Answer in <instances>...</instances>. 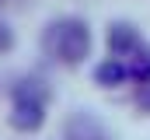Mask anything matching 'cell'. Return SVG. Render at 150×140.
<instances>
[{"label":"cell","mask_w":150,"mask_h":140,"mask_svg":"<svg viewBox=\"0 0 150 140\" xmlns=\"http://www.w3.org/2000/svg\"><path fill=\"white\" fill-rule=\"evenodd\" d=\"M11 46H14V32H11L7 25H0V53H7Z\"/></svg>","instance_id":"obj_8"},{"label":"cell","mask_w":150,"mask_h":140,"mask_svg":"<svg viewBox=\"0 0 150 140\" xmlns=\"http://www.w3.org/2000/svg\"><path fill=\"white\" fill-rule=\"evenodd\" d=\"M108 49H112V56H133L136 49H140V35L136 28H129V25H112L108 28Z\"/></svg>","instance_id":"obj_4"},{"label":"cell","mask_w":150,"mask_h":140,"mask_svg":"<svg viewBox=\"0 0 150 140\" xmlns=\"http://www.w3.org/2000/svg\"><path fill=\"white\" fill-rule=\"evenodd\" d=\"M136 105L150 112V81H140V91H136Z\"/></svg>","instance_id":"obj_7"},{"label":"cell","mask_w":150,"mask_h":140,"mask_svg":"<svg viewBox=\"0 0 150 140\" xmlns=\"http://www.w3.org/2000/svg\"><path fill=\"white\" fill-rule=\"evenodd\" d=\"M129 67V77H136V81H150V49H136L133 53V63H126Z\"/></svg>","instance_id":"obj_6"},{"label":"cell","mask_w":150,"mask_h":140,"mask_svg":"<svg viewBox=\"0 0 150 140\" xmlns=\"http://www.w3.org/2000/svg\"><path fill=\"white\" fill-rule=\"evenodd\" d=\"M63 140H108V130L91 112H77V116H70V123L63 130Z\"/></svg>","instance_id":"obj_3"},{"label":"cell","mask_w":150,"mask_h":140,"mask_svg":"<svg viewBox=\"0 0 150 140\" xmlns=\"http://www.w3.org/2000/svg\"><path fill=\"white\" fill-rule=\"evenodd\" d=\"M42 42H45L49 56H56L59 63L74 67V63H80L91 53V28L80 18H59V21H52L45 28Z\"/></svg>","instance_id":"obj_1"},{"label":"cell","mask_w":150,"mask_h":140,"mask_svg":"<svg viewBox=\"0 0 150 140\" xmlns=\"http://www.w3.org/2000/svg\"><path fill=\"white\" fill-rule=\"evenodd\" d=\"M45 123V88L38 81H21L14 88V105H11V126L18 133H35Z\"/></svg>","instance_id":"obj_2"},{"label":"cell","mask_w":150,"mask_h":140,"mask_svg":"<svg viewBox=\"0 0 150 140\" xmlns=\"http://www.w3.org/2000/svg\"><path fill=\"white\" fill-rule=\"evenodd\" d=\"M94 81L101 84V88H119V84H126L129 81V67H126V60H105V63H98L94 67Z\"/></svg>","instance_id":"obj_5"},{"label":"cell","mask_w":150,"mask_h":140,"mask_svg":"<svg viewBox=\"0 0 150 140\" xmlns=\"http://www.w3.org/2000/svg\"><path fill=\"white\" fill-rule=\"evenodd\" d=\"M4 4H7V0H0V7H4Z\"/></svg>","instance_id":"obj_9"}]
</instances>
